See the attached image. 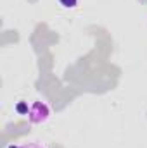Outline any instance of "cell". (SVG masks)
<instances>
[{
	"label": "cell",
	"instance_id": "1",
	"mask_svg": "<svg viewBox=\"0 0 147 148\" xmlns=\"http://www.w3.org/2000/svg\"><path fill=\"white\" fill-rule=\"evenodd\" d=\"M50 117V109L45 102H33L30 105V112H28V119L33 124H42Z\"/></svg>",
	"mask_w": 147,
	"mask_h": 148
},
{
	"label": "cell",
	"instance_id": "2",
	"mask_svg": "<svg viewBox=\"0 0 147 148\" xmlns=\"http://www.w3.org/2000/svg\"><path fill=\"white\" fill-rule=\"evenodd\" d=\"M16 112H17V114H26V115H28V112H30L28 102H19V103L16 105Z\"/></svg>",
	"mask_w": 147,
	"mask_h": 148
},
{
	"label": "cell",
	"instance_id": "3",
	"mask_svg": "<svg viewBox=\"0 0 147 148\" xmlns=\"http://www.w3.org/2000/svg\"><path fill=\"white\" fill-rule=\"evenodd\" d=\"M62 9H74L78 5V0H59Z\"/></svg>",
	"mask_w": 147,
	"mask_h": 148
},
{
	"label": "cell",
	"instance_id": "4",
	"mask_svg": "<svg viewBox=\"0 0 147 148\" xmlns=\"http://www.w3.org/2000/svg\"><path fill=\"white\" fill-rule=\"evenodd\" d=\"M21 148H45V147L40 145V143H24V145H21Z\"/></svg>",
	"mask_w": 147,
	"mask_h": 148
},
{
	"label": "cell",
	"instance_id": "5",
	"mask_svg": "<svg viewBox=\"0 0 147 148\" xmlns=\"http://www.w3.org/2000/svg\"><path fill=\"white\" fill-rule=\"evenodd\" d=\"M7 148H21V145H14V143H10Z\"/></svg>",
	"mask_w": 147,
	"mask_h": 148
}]
</instances>
